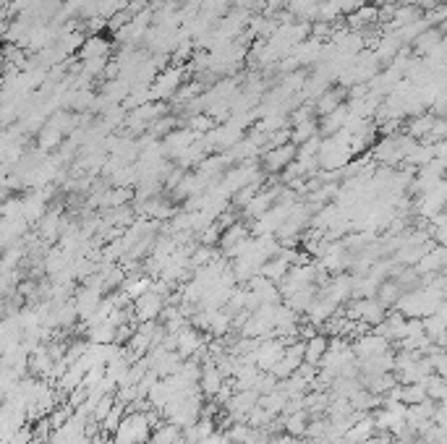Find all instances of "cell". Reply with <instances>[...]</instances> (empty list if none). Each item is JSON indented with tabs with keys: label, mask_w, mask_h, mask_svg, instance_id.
<instances>
[{
	"label": "cell",
	"mask_w": 447,
	"mask_h": 444,
	"mask_svg": "<svg viewBox=\"0 0 447 444\" xmlns=\"http://www.w3.org/2000/svg\"><path fill=\"white\" fill-rule=\"evenodd\" d=\"M107 55H110V42H107L105 37H97V34L87 37V42L81 45V50H79L81 60H92V58H107Z\"/></svg>",
	"instance_id": "obj_17"
},
{
	"label": "cell",
	"mask_w": 447,
	"mask_h": 444,
	"mask_svg": "<svg viewBox=\"0 0 447 444\" xmlns=\"http://www.w3.org/2000/svg\"><path fill=\"white\" fill-rule=\"evenodd\" d=\"M76 309H79V316L81 319H92L97 309H100V303H102V290H94V287H81L76 290Z\"/></svg>",
	"instance_id": "obj_9"
},
{
	"label": "cell",
	"mask_w": 447,
	"mask_h": 444,
	"mask_svg": "<svg viewBox=\"0 0 447 444\" xmlns=\"http://www.w3.org/2000/svg\"><path fill=\"white\" fill-rule=\"evenodd\" d=\"M74 410H76V408H71V405H63V408H55L53 413H50V423H53V429H55V431H58V429H63V426H66L68 421H71V418L76 416Z\"/></svg>",
	"instance_id": "obj_31"
},
{
	"label": "cell",
	"mask_w": 447,
	"mask_h": 444,
	"mask_svg": "<svg viewBox=\"0 0 447 444\" xmlns=\"http://www.w3.org/2000/svg\"><path fill=\"white\" fill-rule=\"evenodd\" d=\"M87 340H89L92 345H110V342L118 340V326L113 324L110 319H107V322H100V324H92L87 329Z\"/></svg>",
	"instance_id": "obj_13"
},
{
	"label": "cell",
	"mask_w": 447,
	"mask_h": 444,
	"mask_svg": "<svg viewBox=\"0 0 447 444\" xmlns=\"http://www.w3.org/2000/svg\"><path fill=\"white\" fill-rule=\"evenodd\" d=\"M285 355V342L280 337H270V340H262L259 342V348L254 353V364L259 366L262 371H272L277 364H280V358Z\"/></svg>",
	"instance_id": "obj_4"
},
{
	"label": "cell",
	"mask_w": 447,
	"mask_h": 444,
	"mask_svg": "<svg viewBox=\"0 0 447 444\" xmlns=\"http://www.w3.org/2000/svg\"><path fill=\"white\" fill-rule=\"evenodd\" d=\"M272 418L275 416L270 410H264L262 405H257L249 413V426H254V429H270L272 426Z\"/></svg>",
	"instance_id": "obj_30"
},
{
	"label": "cell",
	"mask_w": 447,
	"mask_h": 444,
	"mask_svg": "<svg viewBox=\"0 0 447 444\" xmlns=\"http://www.w3.org/2000/svg\"><path fill=\"white\" fill-rule=\"evenodd\" d=\"M199 387H201V392H204L210 400L225 387V374L217 368V364H215L212 358L201 364V379H199Z\"/></svg>",
	"instance_id": "obj_8"
},
{
	"label": "cell",
	"mask_w": 447,
	"mask_h": 444,
	"mask_svg": "<svg viewBox=\"0 0 447 444\" xmlns=\"http://www.w3.org/2000/svg\"><path fill=\"white\" fill-rule=\"evenodd\" d=\"M259 405H262L264 410H270L272 416H277V413H285L288 395H285L283 390H275V392H270V395H262V397H259Z\"/></svg>",
	"instance_id": "obj_21"
},
{
	"label": "cell",
	"mask_w": 447,
	"mask_h": 444,
	"mask_svg": "<svg viewBox=\"0 0 447 444\" xmlns=\"http://www.w3.org/2000/svg\"><path fill=\"white\" fill-rule=\"evenodd\" d=\"M246 238H251L249 230H246V225H230V230H225L223 238H220V243H223L225 251H230L236 243L246 241Z\"/></svg>",
	"instance_id": "obj_27"
},
{
	"label": "cell",
	"mask_w": 447,
	"mask_h": 444,
	"mask_svg": "<svg viewBox=\"0 0 447 444\" xmlns=\"http://www.w3.org/2000/svg\"><path fill=\"white\" fill-rule=\"evenodd\" d=\"M377 298L384 303V306H397V300L403 298V287L395 282H382L380 290H377Z\"/></svg>",
	"instance_id": "obj_24"
},
{
	"label": "cell",
	"mask_w": 447,
	"mask_h": 444,
	"mask_svg": "<svg viewBox=\"0 0 447 444\" xmlns=\"http://www.w3.org/2000/svg\"><path fill=\"white\" fill-rule=\"evenodd\" d=\"M447 267V246L442 248H432L424 259L416 264V272L419 274H429V272H439Z\"/></svg>",
	"instance_id": "obj_15"
},
{
	"label": "cell",
	"mask_w": 447,
	"mask_h": 444,
	"mask_svg": "<svg viewBox=\"0 0 447 444\" xmlns=\"http://www.w3.org/2000/svg\"><path fill=\"white\" fill-rule=\"evenodd\" d=\"M162 311H165V296H160L155 290L133 300V316L139 322H155L157 316H162Z\"/></svg>",
	"instance_id": "obj_5"
},
{
	"label": "cell",
	"mask_w": 447,
	"mask_h": 444,
	"mask_svg": "<svg viewBox=\"0 0 447 444\" xmlns=\"http://www.w3.org/2000/svg\"><path fill=\"white\" fill-rule=\"evenodd\" d=\"M53 366H55V358L50 355V348H47V345L34 348L32 355H29V368H32L37 377H50Z\"/></svg>",
	"instance_id": "obj_12"
},
{
	"label": "cell",
	"mask_w": 447,
	"mask_h": 444,
	"mask_svg": "<svg viewBox=\"0 0 447 444\" xmlns=\"http://www.w3.org/2000/svg\"><path fill=\"white\" fill-rule=\"evenodd\" d=\"M316 296H319V293L314 290V285H312V287H303V290H298V293H293V296H290V298H288V306H290V309H293L296 313H298V311H309Z\"/></svg>",
	"instance_id": "obj_23"
},
{
	"label": "cell",
	"mask_w": 447,
	"mask_h": 444,
	"mask_svg": "<svg viewBox=\"0 0 447 444\" xmlns=\"http://www.w3.org/2000/svg\"><path fill=\"white\" fill-rule=\"evenodd\" d=\"M152 431L155 429L146 413H129L113 434V444H146L152 439Z\"/></svg>",
	"instance_id": "obj_1"
},
{
	"label": "cell",
	"mask_w": 447,
	"mask_h": 444,
	"mask_svg": "<svg viewBox=\"0 0 447 444\" xmlns=\"http://www.w3.org/2000/svg\"><path fill=\"white\" fill-rule=\"evenodd\" d=\"M353 353L358 361L364 358H374V355H384L390 353V340L382 337L380 332H367L353 342Z\"/></svg>",
	"instance_id": "obj_6"
},
{
	"label": "cell",
	"mask_w": 447,
	"mask_h": 444,
	"mask_svg": "<svg viewBox=\"0 0 447 444\" xmlns=\"http://www.w3.org/2000/svg\"><path fill=\"white\" fill-rule=\"evenodd\" d=\"M316 131H319L316 120H306V123H298L290 129V139H293V144H306L309 139H314Z\"/></svg>",
	"instance_id": "obj_26"
},
{
	"label": "cell",
	"mask_w": 447,
	"mask_h": 444,
	"mask_svg": "<svg viewBox=\"0 0 447 444\" xmlns=\"http://www.w3.org/2000/svg\"><path fill=\"white\" fill-rule=\"evenodd\" d=\"M63 136H66L63 131H58L55 126L45 123V129H40V149H42V152H50V149H55V146L61 144V139H63Z\"/></svg>",
	"instance_id": "obj_25"
},
{
	"label": "cell",
	"mask_w": 447,
	"mask_h": 444,
	"mask_svg": "<svg viewBox=\"0 0 447 444\" xmlns=\"http://www.w3.org/2000/svg\"><path fill=\"white\" fill-rule=\"evenodd\" d=\"M296 157H298V149H296L293 142L283 144V146H272V149L264 152V170L267 173H283Z\"/></svg>",
	"instance_id": "obj_7"
},
{
	"label": "cell",
	"mask_w": 447,
	"mask_h": 444,
	"mask_svg": "<svg viewBox=\"0 0 447 444\" xmlns=\"http://www.w3.org/2000/svg\"><path fill=\"white\" fill-rule=\"evenodd\" d=\"M345 91H348V89H342V87H338V89H332V87H329V89L325 91L319 100H314V102H312V104H314L316 115L325 118V115H329V113H335V110L342 104V94H345Z\"/></svg>",
	"instance_id": "obj_14"
},
{
	"label": "cell",
	"mask_w": 447,
	"mask_h": 444,
	"mask_svg": "<svg viewBox=\"0 0 447 444\" xmlns=\"http://www.w3.org/2000/svg\"><path fill=\"white\" fill-rule=\"evenodd\" d=\"M126 416H129V408H126V405H120V403H116V405H113V410L107 413V418L102 421V429H105L107 434H116Z\"/></svg>",
	"instance_id": "obj_28"
},
{
	"label": "cell",
	"mask_w": 447,
	"mask_h": 444,
	"mask_svg": "<svg viewBox=\"0 0 447 444\" xmlns=\"http://www.w3.org/2000/svg\"><path fill=\"white\" fill-rule=\"evenodd\" d=\"M329 351V340L325 335H314L312 340H306V364L312 366H322V358L327 355Z\"/></svg>",
	"instance_id": "obj_18"
},
{
	"label": "cell",
	"mask_w": 447,
	"mask_h": 444,
	"mask_svg": "<svg viewBox=\"0 0 447 444\" xmlns=\"http://www.w3.org/2000/svg\"><path fill=\"white\" fill-rule=\"evenodd\" d=\"M201 348H204V340H201V335L194 326H186V329L178 332V353H181V358H194Z\"/></svg>",
	"instance_id": "obj_11"
},
{
	"label": "cell",
	"mask_w": 447,
	"mask_h": 444,
	"mask_svg": "<svg viewBox=\"0 0 447 444\" xmlns=\"http://www.w3.org/2000/svg\"><path fill=\"white\" fill-rule=\"evenodd\" d=\"M384 403V397L382 395H377V392H371V390H358L351 397V405H353V410H358V413H369V410H374L377 405H382Z\"/></svg>",
	"instance_id": "obj_19"
},
{
	"label": "cell",
	"mask_w": 447,
	"mask_h": 444,
	"mask_svg": "<svg viewBox=\"0 0 447 444\" xmlns=\"http://www.w3.org/2000/svg\"><path fill=\"white\" fill-rule=\"evenodd\" d=\"M374 431H377V421H374V416L364 413V416L358 418L353 426H351V431L345 434V439H348L351 444H364V442H369V439H374Z\"/></svg>",
	"instance_id": "obj_10"
},
{
	"label": "cell",
	"mask_w": 447,
	"mask_h": 444,
	"mask_svg": "<svg viewBox=\"0 0 447 444\" xmlns=\"http://www.w3.org/2000/svg\"><path fill=\"white\" fill-rule=\"evenodd\" d=\"M212 434H215V423H212V418H199L194 426L184 429L186 442H204V439H210Z\"/></svg>",
	"instance_id": "obj_20"
},
{
	"label": "cell",
	"mask_w": 447,
	"mask_h": 444,
	"mask_svg": "<svg viewBox=\"0 0 447 444\" xmlns=\"http://www.w3.org/2000/svg\"><path fill=\"white\" fill-rule=\"evenodd\" d=\"M184 71L186 68H175V65H171V68H162L157 74V78L152 81V87H149V91H152V102H160V100H171V97H175L178 94V89L184 87Z\"/></svg>",
	"instance_id": "obj_2"
},
{
	"label": "cell",
	"mask_w": 447,
	"mask_h": 444,
	"mask_svg": "<svg viewBox=\"0 0 447 444\" xmlns=\"http://www.w3.org/2000/svg\"><path fill=\"white\" fill-rule=\"evenodd\" d=\"M384 303L380 298H361L351 303V309H348V319H353V322H361V324H382L384 319H387V313H384Z\"/></svg>",
	"instance_id": "obj_3"
},
{
	"label": "cell",
	"mask_w": 447,
	"mask_h": 444,
	"mask_svg": "<svg viewBox=\"0 0 447 444\" xmlns=\"http://www.w3.org/2000/svg\"><path fill=\"white\" fill-rule=\"evenodd\" d=\"M152 444H186V436L181 434V426H175V423H160L157 429L152 431Z\"/></svg>",
	"instance_id": "obj_16"
},
{
	"label": "cell",
	"mask_w": 447,
	"mask_h": 444,
	"mask_svg": "<svg viewBox=\"0 0 447 444\" xmlns=\"http://www.w3.org/2000/svg\"><path fill=\"white\" fill-rule=\"evenodd\" d=\"M283 429L288 431L290 436H306V429H309L306 410H301V413H290V416H283Z\"/></svg>",
	"instance_id": "obj_22"
},
{
	"label": "cell",
	"mask_w": 447,
	"mask_h": 444,
	"mask_svg": "<svg viewBox=\"0 0 447 444\" xmlns=\"http://www.w3.org/2000/svg\"><path fill=\"white\" fill-rule=\"evenodd\" d=\"M429 395H426V387H424V381L421 384H403V395H400V400L406 405H419L424 403Z\"/></svg>",
	"instance_id": "obj_29"
}]
</instances>
